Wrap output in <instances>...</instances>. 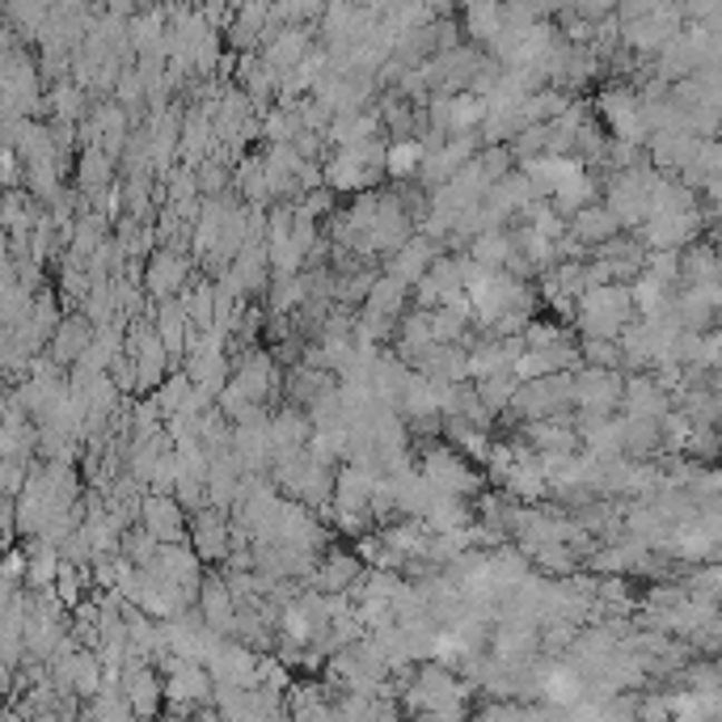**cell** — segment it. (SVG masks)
<instances>
[{
	"mask_svg": "<svg viewBox=\"0 0 722 722\" xmlns=\"http://www.w3.org/2000/svg\"><path fill=\"white\" fill-rule=\"evenodd\" d=\"M182 304H186L195 330H212L216 325V280L195 271V280L182 287Z\"/></svg>",
	"mask_w": 722,
	"mask_h": 722,
	"instance_id": "484cf974",
	"label": "cell"
},
{
	"mask_svg": "<svg viewBox=\"0 0 722 722\" xmlns=\"http://www.w3.org/2000/svg\"><path fill=\"white\" fill-rule=\"evenodd\" d=\"M697 148H702L697 131H689V127H663V131H651L646 160L655 169H663V174H684L693 165V157H697Z\"/></svg>",
	"mask_w": 722,
	"mask_h": 722,
	"instance_id": "ba28073f",
	"label": "cell"
},
{
	"mask_svg": "<svg viewBox=\"0 0 722 722\" xmlns=\"http://www.w3.org/2000/svg\"><path fill=\"white\" fill-rule=\"evenodd\" d=\"M622 360L625 372H655V339H651L646 318L630 321L622 330Z\"/></svg>",
	"mask_w": 722,
	"mask_h": 722,
	"instance_id": "4316f807",
	"label": "cell"
},
{
	"mask_svg": "<svg viewBox=\"0 0 722 722\" xmlns=\"http://www.w3.org/2000/svg\"><path fill=\"white\" fill-rule=\"evenodd\" d=\"M56 115H60V119H80V94L77 89H68V85H60V89H56Z\"/></svg>",
	"mask_w": 722,
	"mask_h": 722,
	"instance_id": "d590c367",
	"label": "cell"
},
{
	"mask_svg": "<svg viewBox=\"0 0 722 722\" xmlns=\"http://www.w3.org/2000/svg\"><path fill=\"white\" fill-rule=\"evenodd\" d=\"M676 318H681L684 330L710 334V330H714V321H719V301H714L705 287L681 283V292H676Z\"/></svg>",
	"mask_w": 722,
	"mask_h": 722,
	"instance_id": "603a6c76",
	"label": "cell"
},
{
	"mask_svg": "<svg viewBox=\"0 0 722 722\" xmlns=\"http://www.w3.org/2000/svg\"><path fill=\"white\" fill-rule=\"evenodd\" d=\"M140 524L160 542H191V511L174 490H148L140 507Z\"/></svg>",
	"mask_w": 722,
	"mask_h": 722,
	"instance_id": "52a82bcc",
	"label": "cell"
},
{
	"mask_svg": "<svg viewBox=\"0 0 722 722\" xmlns=\"http://www.w3.org/2000/svg\"><path fill=\"white\" fill-rule=\"evenodd\" d=\"M684 457H693V461H719L722 457V427H714V422H693L689 443H684Z\"/></svg>",
	"mask_w": 722,
	"mask_h": 722,
	"instance_id": "1f68e13d",
	"label": "cell"
},
{
	"mask_svg": "<svg viewBox=\"0 0 722 722\" xmlns=\"http://www.w3.org/2000/svg\"><path fill=\"white\" fill-rule=\"evenodd\" d=\"M199 613H203V622L212 625V630H221V634H228V638H237V596H233L228 575H224L221 566L203 575V583H199Z\"/></svg>",
	"mask_w": 722,
	"mask_h": 722,
	"instance_id": "30bf717a",
	"label": "cell"
},
{
	"mask_svg": "<svg viewBox=\"0 0 722 722\" xmlns=\"http://www.w3.org/2000/svg\"><path fill=\"white\" fill-rule=\"evenodd\" d=\"M684 283L705 287L722 304V250L719 241H693L684 245Z\"/></svg>",
	"mask_w": 722,
	"mask_h": 722,
	"instance_id": "ac0fdd59",
	"label": "cell"
},
{
	"mask_svg": "<svg viewBox=\"0 0 722 722\" xmlns=\"http://www.w3.org/2000/svg\"><path fill=\"white\" fill-rule=\"evenodd\" d=\"M625 368H601L579 363L575 368V410L583 414H622Z\"/></svg>",
	"mask_w": 722,
	"mask_h": 722,
	"instance_id": "277c9868",
	"label": "cell"
},
{
	"mask_svg": "<svg viewBox=\"0 0 722 722\" xmlns=\"http://www.w3.org/2000/svg\"><path fill=\"white\" fill-rule=\"evenodd\" d=\"M622 419V448L634 461H655L663 452V419H634V414H617Z\"/></svg>",
	"mask_w": 722,
	"mask_h": 722,
	"instance_id": "7402d4cb",
	"label": "cell"
},
{
	"mask_svg": "<svg viewBox=\"0 0 722 722\" xmlns=\"http://www.w3.org/2000/svg\"><path fill=\"white\" fill-rule=\"evenodd\" d=\"M258 660H262L258 646H250V642L241 638H224V646L216 651V660L207 663V667H212L216 684H241V689H250V684H258Z\"/></svg>",
	"mask_w": 722,
	"mask_h": 722,
	"instance_id": "2e32d148",
	"label": "cell"
},
{
	"mask_svg": "<svg viewBox=\"0 0 722 722\" xmlns=\"http://www.w3.org/2000/svg\"><path fill=\"white\" fill-rule=\"evenodd\" d=\"M583 363H601V368H625L622 339H596V334H579Z\"/></svg>",
	"mask_w": 722,
	"mask_h": 722,
	"instance_id": "d6a6232c",
	"label": "cell"
},
{
	"mask_svg": "<svg viewBox=\"0 0 722 722\" xmlns=\"http://www.w3.org/2000/svg\"><path fill=\"white\" fill-rule=\"evenodd\" d=\"M601 115H604V123H608V136L630 140V144L651 140V123H646L642 98L634 89H608V94H601Z\"/></svg>",
	"mask_w": 722,
	"mask_h": 722,
	"instance_id": "8992f818",
	"label": "cell"
},
{
	"mask_svg": "<svg viewBox=\"0 0 722 722\" xmlns=\"http://www.w3.org/2000/svg\"><path fill=\"white\" fill-rule=\"evenodd\" d=\"M195 280V262L186 250H174V245H160L157 254L144 266V287L153 301H169V296H182V287Z\"/></svg>",
	"mask_w": 722,
	"mask_h": 722,
	"instance_id": "5b68a950",
	"label": "cell"
},
{
	"mask_svg": "<svg viewBox=\"0 0 722 722\" xmlns=\"http://www.w3.org/2000/svg\"><path fill=\"white\" fill-rule=\"evenodd\" d=\"M427 313H431V334H436V342H465L469 339V325H474L469 313L452 309V304H436V309H427Z\"/></svg>",
	"mask_w": 722,
	"mask_h": 722,
	"instance_id": "f1b7e54d",
	"label": "cell"
},
{
	"mask_svg": "<svg viewBox=\"0 0 722 722\" xmlns=\"http://www.w3.org/2000/svg\"><path fill=\"white\" fill-rule=\"evenodd\" d=\"M478 398L495 410V414H503L511 401H516V389H520V377H516V368H503V372H490V377H478Z\"/></svg>",
	"mask_w": 722,
	"mask_h": 722,
	"instance_id": "83f0119b",
	"label": "cell"
},
{
	"mask_svg": "<svg viewBox=\"0 0 722 722\" xmlns=\"http://www.w3.org/2000/svg\"><path fill=\"white\" fill-rule=\"evenodd\" d=\"M199 191L203 195H228L233 191V178H228V165L216 157H207L199 165Z\"/></svg>",
	"mask_w": 722,
	"mask_h": 722,
	"instance_id": "836d02e7",
	"label": "cell"
},
{
	"mask_svg": "<svg viewBox=\"0 0 722 722\" xmlns=\"http://www.w3.org/2000/svg\"><path fill=\"white\" fill-rule=\"evenodd\" d=\"M160 537L157 533H148V528H144L140 520L131 524V528H127V533H123V554H127V558L136 562V566H153V562H157V554H160Z\"/></svg>",
	"mask_w": 722,
	"mask_h": 722,
	"instance_id": "4dcf8cb0",
	"label": "cell"
},
{
	"mask_svg": "<svg viewBox=\"0 0 722 722\" xmlns=\"http://www.w3.org/2000/svg\"><path fill=\"white\" fill-rule=\"evenodd\" d=\"M419 469L427 481L443 490V495H461V499H478L486 490V469H474V457L457 448L452 440H419Z\"/></svg>",
	"mask_w": 722,
	"mask_h": 722,
	"instance_id": "6da1fadb",
	"label": "cell"
},
{
	"mask_svg": "<svg viewBox=\"0 0 722 722\" xmlns=\"http://www.w3.org/2000/svg\"><path fill=\"white\" fill-rule=\"evenodd\" d=\"M94 339H98V321L89 318L85 309H80V313H64L60 330L51 334V347H47V355H51V360H56L64 372H68V368H72V363H77L80 355H85V351L94 347Z\"/></svg>",
	"mask_w": 722,
	"mask_h": 722,
	"instance_id": "5bb4252c",
	"label": "cell"
},
{
	"mask_svg": "<svg viewBox=\"0 0 722 722\" xmlns=\"http://www.w3.org/2000/svg\"><path fill=\"white\" fill-rule=\"evenodd\" d=\"M330 684L321 681H292L287 684V719H330L339 714L334 705L325 702Z\"/></svg>",
	"mask_w": 722,
	"mask_h": 722,
	"instance_id": "cb8c5ba5",
	"label": "cell"
},
{
	"mask_svg": "<svg viewBox=\"0 0 722 722\" xmlns=\"http://www.w3.org/2000/svg\"><path fill=\"white\" fill-rule=\"evenodd\" d=\"M672 389L655 377V372H634L625 377V398H622V414H634V419H663L672 410Z\"/></svg>",
	"mask_w": 722,
	"mask_h": 722,
	"instance_id": "4fadbf2b",
	"label": "cell"
},
{
	"mask_svg": "<svg viewBox=\"0 0 722 722\" xmlns=\"http://www.w3.org/2000/svg\"><path fill=\"white\" fill-rule=\"evenodd\" d=\"M280 542L296 545V549H309V554H325L330 549V528L321 520V511L304 507V503L287 499L283 507V524H280Z\"/></svg>",
	"mask_w": 722,
	"mask_h": 722,
	"instance_id": "7c38bea8",
	"label": "cell"
},
{
	"mask_svg": "<svg viewBox=\"0 0 722 722\" xmlns=\"http://www.w3.org/2000/svg\"><path fill=\"white\" fill-rule=\"evenodd\" d=\"M431 342H436V334H431V313L427 309H414V313H406L398 321V355L406 363H419L431 351Z\"/></svg>",
	"mask_w": 722,
	"mask_h": 722,
	"instance_id": "d4e9b609",
	"label": "cell"
},
{
	"mask_svg": "<svg viewBox=\"0 0 722 722\" xmlns=\"http://www.w3.org/2000/svg\"><path fill=\"white\" fill-rule=\"evenodd\" d=\"M191 545L199 549L203 562H216L221 566L228 554H233V516L224 507H203L191 516Z\"/></svg>",
	"mask_w": 722,
	"mask_h": 722,
	"instance_id": "9c48e42d",
	"label": "cell"
},
{
	"mask_svg": "<svg viewBox=\"0 0 722 722\" xmlns=\"http://www.w3.org/2000/svg\"><path fill=\"white\" fill-rule=\"evenodd\" d=\"M457 292H465L461 254H440V258L427 266V275L414 283V309H436V304H448Z\"/></svg>",
	"mask_w": 722,
	"mask_h": 722,
	"instance_id": "8fae6325",
	"label": "cell"
},
{
	"mask_svg": "<svg viewBox=\"0 0 722 722\" xmlns=\"http://www.w3.org/2000/svg\"><path fill=\"white\" fill-rule=\"evenodd\" d=\"M271 436H275V457H292V452H304L309 440H313V419L304 406H283L271 414ZM275 465V461H271Z\"/></svg>",
	"mask_w": 722,
	"mask_h": 722,
	"instance_id": "ffe728a7",
	"label": "cell"
},
{
	"mask_svg": "<svg viewBox=\"0 0 722 722\" xmlns=\"http://www.w3.org/2000/svg\"><path fill=\"white\" fill-rule=\"evenodd\" d=\"M533 419H570L575 422V372H549L537 381H520L516 401L503 410V427Z\"/></svg>",
	"mask_w": 722,
	"mask_h": 722,
	"instance_id": "7a4b0ae2",
	"label": "cell"
},
{
	"mask_svg": "<svg viewBox=\"0 0 722 722\" xmlns=\"http://www.w3.org/2000/svg\"><path fill=\"white\" fill-rule=\"evenodd\" d=\"M330 389H339V372H330V368H318V363H292L287 368V377H283V401H292V406H313L321 393H330Z\"/></svg>",
	"mask_w": 722,
	"mask_h": 722,
	"instance_id": "d6986e66",
	"label": "cell"
},
{
	"mask_svg": "<svg viewBox=\"0 0 722 722\" xmlns=\"http://www.w3.org/2000/svg\"><path fill=\"white\" fill-rule=\"evenodd\" d=\"M570 233L587 245V250H596V245H604L608 237H617L622 233V221L613 216V207L604 199L587 203V207H579L575 216H570Z\"/></svg>",
	"mask_w": 722,
	"mask_h": 722,
	"instance_id": "44dd1931",
	"label": "cell"
},
{
	"mask_svg": "<svg viewBox=\"0 0 722 722\" xmlns=\"http://www.w3.org/2000/svg\"><path fill=\"white\" fill-rule=\"evenodd\" d=\"M422 157H427V148H422L414 136L410 140H393L389 144V178H419L422 169Z\"/></svg>",
	"mask_w": 722,
	"mask_h": 722,
	"instance_id": "f546056e",
	"label": "cell"
},
{
	"mask_svg": "<svg viewBox=\"0 0 722 722\" xmlns=\"http://www.w3.org/2000/svg\"><path fill=\"white\" fill-rule=\"evenodd\" d=\"M689 642H693V651H702V655H722V613L705 625V630H697Z\"/></svg>",
	"mask_w": 722,
	"mask_h": 722,
	"instance_id": "e575fe53",
	"label": "cell"
},
{
	"mask_svg": "<svg viewBox=\"0 0 722 722\" xmlns=\"http://www.w3.org/2000/svg\"><path fill=\"white\" fill-rule=\"evenodd\" d=\"M363 566L368 562L360 558V549L351 554V549H325L318 558V566H313V575L304 579V587H318V592H351L355 587V579L363 575Z\"/></svg>",
	"mask_w": 722,
	"mask_h": 722,
	"instance_id": "9a60e30c",
	"label": "cell"
},
{
	"mask_svg": "<svg viewBox=\"0 0 722 722\" xmlns=\"http://www.w3.org/2000/svg\"><path fill=\"white\" fill-rule=\"evenodd\" d=\"M440 254H443V241L427 237V233H414L401 250H393V254L384 258V271H389L393 280L406 283V287H414V283L427 275V266L440 258Z\"/></svg>",
	"mask_w": 722,
	"mask_h": 722,
	"instance_id": "e0dca14e",
	"label": "cell"
},
{
	"mask_svg": "<svg viewBox=\"0 0 722 722\" xmlns=\"http://www.w3.org/2000/svg\"><path fill=\"white\" fill-rule=\"evenodd\" d=\"M634 318H638V304H634L630 283H596L575 304L579 334H596V339H622V330Z\"/></svg>",
	"mask_w": 722,
	"mask_h": 722,
	"instance_id": "3957f363",
	"label": "cell"
}]
</instances>
